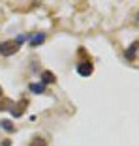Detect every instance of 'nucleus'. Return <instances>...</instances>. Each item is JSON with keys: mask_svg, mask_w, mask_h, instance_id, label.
<instances>
[{"mask_svg": "<svg viewBox=\"0 0 139 146\" xmlns=\"http://www.w3.org/2000/svg\"><path fill=\"white\" fill-rule=\"evenodd\" d=\"M19 51V45L15 41H2L0 43V54L2 56H11Z\"/></svg>", "mask_w": 139, "mask_h": 146, "instance_id": "nucleus-1", "label": "nucleus"}, {"mask_svg": "<svg viewBox=\"0 0 139 146\" xmlns=\"http://www.w3.org/2000/svg\"><path fill=\"white\" fill-rule=\"evenodd\" d=\"M92 71H94V68H92V62L90 60H83V62H79L77 64V73L81 75V77H90L92 75Z\"/></svg>", "mask_w": 139, "mask_h": 146, "instance_id": "nucleus-2", "label": "nucleus"}, {"mask_svg": "<svg viewBox=\"0 0 139 146\" xmlns=\"http://www.w3.org/2000/svg\"><path fill=\"white\" fill-rule=\"evenodd\" d=\"M26 107H28V99H26V98H23L17 105H11L9 112H11V114L15 116V118H19V116H23V112L26 111Z\"/></svg>", "mask_w": 139, "mask_h": 146, "instance_id": "nucleus-3", "label": "nucleus"}, {"mask_svg": "<svg viewBox=\"0 0 139 146\" xmlns=\"http://www.w3.org/2000/svg\"><path fill=\"white\" fill-rule=\"evenodd\" d=\"M28 41H30L32 47H38V45H41V43L45 41V34L43 32H36V34H32L30 38H28Z\"/></svg>", "mask_w": 139, "mask_h": 146, "instance_id": "nucleus-4", "label": "nucleus"}, {"mask_svg": "<svg viewBox=\"0 0 139 146\" xmlns=\"http://www.w3.org/2000/svg\"><path fill=\"white\" fill-rule=\"evenodd\" d=\"M57 81V77H55V73L53 71H43L41 73V84H53V82Z\"/></svg>", "mask_w": 139, "mask_h": 146, "instance_id": "nucleus-5", "label": "nucleus"}, {"mask_svg": "<svg viewBox=\"0 0 139 146\" xmlns=\"http://www.w3.org/2000/svg\"><path fill=\"white\" fill-rule=\"evenodd\" d=\"M135 56H137V41H134L130 47H128V51H126V58H128V60L134 62Z\"/></svg>", "mask_w": 139, "mask_h": 146, "instance_id": "nucleus-6", "label": "nucleus"}, {"mask_svg": "<svg viewBox=\"0 0 139 146\" xmlns=\"http://www.w3.org/2000/svg\"><path fill=\"white\" fill-rule=\"evenodd\" d=\"M28 90L34 92V94H43V92H45V86L41 84V82H30V84H28Z\"/></svg>", "mask_w": 139, "mask_h": 146, "instance_id": "nucleus-7", "label": "nucleus"}, {"mask_svg": "<svg viewBox=\"0 0 139 146\" xmlns=\"http://www.w3.org/2000/svg\"><path fill=\"white\" fill-rule=\"evenodd\" d=\"M28 146H49L47 144V141H45V139H41V137H34L30 141V144Z\"/></svg>", "mask_w": 139, "mask_h": 146, "instance_id": "nucleus-8", "label": "nucleus"}, {"mask_svg": "<svg viewBox=\"0 0 139 146\" xmlns=\"http://www.w3.org/2000/svg\"><path fill=\"white\" fill-rule=\"evenodd\" d=\"M28 38H30V36H28V34H19L17 38L13 39V41H15V43H17V45H19V47H21V45H23V43H25V41H28Z\"/></svg>", "mask_w": 139, "mask_h": 146, "instance_id": "nucleus-9", "label": "nucleus"}, {"mask_svg": "<svg viewBox=\"0 0 139 146\" xmlns=\"http://www.w3.org/2000/svg\"><path fill=\"white\" fill-rule=\"evenodd\" d=\"M0 125H2V129H4V131H13L11 120H2V122H0Z\"/></svg>", "mask_w": 139, "mask_h": 146, "instance_id": "nucleus-10", "label": "nucleus"}, {"mask_svg": "<svg viewBox=\"0 0 139 146\" xmlns=\"http://www.w3.org/2000/svg\"><path fill=\"white\" fill-rule=\"evenodd\" d=\"M11 101L9 99H2V103H0V111H6V109H11Z\"/></svg>", "mask_w": 139, "mask_h": 146, "instance_id": "nucleus-11", "label": "nucleus"}, {"mask_svg": "<svg viewBox=\"0 0 139 146\" xmlns=\"http://www.w3.org/2000/svg\"><path fill=\"white\" fill-rule=\"evenodd\" d=\"M0 98H2V88H0Z\"/></svg>", "mask_w": 139, "mask_h": 146, "instance_id": "nucleus-12", "label": "nucleus"}]
</instances>
